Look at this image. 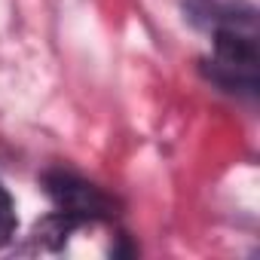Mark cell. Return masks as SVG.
I'll use <instances>...</instances> for the list:
<instances>
[{"label": "cell", "mask_w": 260, "mask_h": 260, "mask_svg": "<svg viewBox=\"0 0 260 260\" xmlns=\"http://www.w3.org/2000/svg\"><path fill=\"white\" fill-rule=\"evenodd\" d=\"M214 52L205 61L208 80L233 95H257V28H226L214 31Z\"/></svg>", "instance_id": "6da1fadb"}, {"label": "cell", "mask_w": 260, "mask_h": 260, "mask_svg": "<svg viewBox=\"0 0 260 260\" xmlns=\"http://www.w3.org/2000/svg\"><path fill=\"white\" fill-rule=\"evenodd\" d=\"M43 187L55 205V211L71 220L74 226L83 223H95V220H110L113 211V199L107 193H101L95 184L71 175V172H46L43 175Z\"/></svg>", "instance_id": "7a4b0ae2"}, {"label": "cell", "mask_w": 260, "mask_h": 260, "mask_svg": "<svg viewBox=\"0 0 260 260\" xmlns=\"http://www.w3.org/2000/svg\"><path fill=\"white\" fill-rule=\"evenodd\" d=\"M254 7L245 0H187V19L214 34L226 28H257Z\"/></svg>", "instance_id": "3957f363"}, {"label": "cell", "mask_w": 260, "mask_h": 260, "mask_svg": "<svg viewBox=\"0 0 260 260\" xmlns=\"http://www.w3.org/2000/svg\"><path fill=\"white\" fill-rule=\"evenodd\" d=\"M19 230V217H16V202L10 196V190L0 184V245H10L13 236Z\"/></svg>", "instance_id": "277c9868"}]
</instances>
